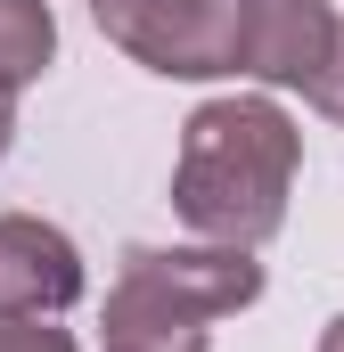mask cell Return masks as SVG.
I'll list each match as a JSON object with an SVG mask.
<instances>
[{"mask_svg": "<svg viewBox=\"0 0 344 352\" xmlns=\"http://www.w3.org/2000/svg\"><path fill=\"white\" fill-rule=\"evenodd\" d=\"M303 173V131L279 98H205L180 123L172 213L213 246H270L287 230V197Z\"/></svg>", "mask_w": 344, "mask_h": 352, "instance_id": "obj_1", "label": "cell"}, {"mask_svg": "<svg viewBox=\"0 0 344 352\" xmlns=\"http://www.w3.org/2000/svg\"><path fill=\"white\" fill-rule=\"evenodd\" d=\"M98 33L172 82H222L230 74V8L222 0H90Z\"/></svg>", "mask_w": 344, "mask_h": 352, "instance_id": "obj_2", "label": "cell"}, {"mask_svg": "<svg viewBox=\"0 0 344 352\" xmlns=\"http://www.w3.org/2000/svg\"><path fill=\"white\" fill-rule=\"evenodd\" d=\"M123 295H148L180 320H230L262 303V263L255 246H123V270H115Z\"/></svg>", "mask_w": 344, "mask_h": 352, "instance_id": "obj_3", "label": "cell"}, {"mask_svg": "<svg viewBox=\"0 0 344 352\" xmlns=\"http://www.w3.org/2000/svg\"><path fill=\"white\" fill-rule=\"evenodd\" d=\"M222 8H230V74H255L270 90H303L336 25L328 0H222Z\"/></svg>", "mask_w": 344, "mask_h": 352, "instance_id": "obj_4", "label": "cell"}, {"mask_svg": "<svg viewBox=\"0 0 344 352\" xmlns=\"http://www.w3.org/2000/svg\"><path fill=\"white\" fill-rule=\"evenodd\" d=\"M90 287L83 246L41 221V213H0V311H33V320H58L74 311Z\"/></svg>", "mask_w": 344, "mask_h": 352, "instance_id": "obj_5", "label": "cell"}, {"mask_svg": "<svg viewBox=\"0 0 344 352\" xmlns=\"http://www.w3.org/2000/svg\"><path fill=\"white\" fill-rule=\"evenodd\" d=\"M205 320H180L164 303H148V295H123V287H107V352H205Z\"/></svg>", "mask_w": 344, "mask_h": 352, "instance_id": "obj_6", "label": "cell"}, {"mask_svg": "<svg viewBox=\"0 0 344 352\" xmlns=\"http://www.w3.org/2000/svg\"><path fill=\"white\" fill-rule=\"evenodd\" d=\"M58 58V16L50 0H0V90L17 98L25 82H41Z\"/></svg>", "mask_w": 344, "mask_h": 352, "instance_id": "obj_7", "label": "cell"}, {"mask_svg": "<svg viewBox=\"0 0 344 352\" xmlns=\"http://www.w3.org/2000/svg\"><path fill=\"white\" fill-rule=\"evenodd\" d=\"M303 98H312L328 123H344V16L328 25V50H320V66L303 74Z\"/></svg>", "mask_w": 344, "mask_h": 352, "instance_id": "obj_8", "label": "cell"}, {"mask_svg": "<svg viewBox=\"0 0 344 352\" xmlns=\"http://www.w3.org/2000/svg\"><path fill=\"white\" fill-rule=\"evenodd\" d=\"M0 352H83L58 320H33V311H0Z\"/></svg>", "mask_w": 344, "mask_h": 352, "instance_id": "obj_9", "label": "cell"}, {"mask_svg": "<svg viewBox=\"0 0 344 352\" xmlns=\"http://www.w3.org/2000/svg\"><path fill=\"white\" fill-rule=\"evenodd\" d=\"M8 140H17V98L0 90V156H8Z\"/></svg>", "mask_w": 344, "mask_h": 352, "instance_id": "obj_10", "label": "cell"}, {"mask_svg": "<svg viewBox=\"0 0 344 352\" xmlns=\"http://www.w3.org/2000/svg\"><path fill=\"white\" fill-rule=\"evenodd\" d=\"M320 352H344V311L328 320V328H320Z\"/></svg>", "mask_w": 344, "mask_h": 352, "instance_id": "obj_11", "label": "cell"}]
</instances>
